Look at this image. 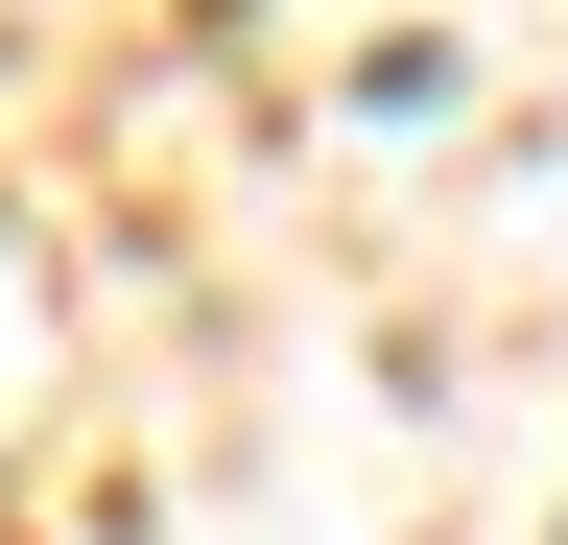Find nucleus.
Here are the masks:
<instances>
[]
</instances>
